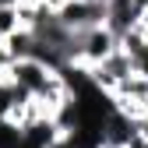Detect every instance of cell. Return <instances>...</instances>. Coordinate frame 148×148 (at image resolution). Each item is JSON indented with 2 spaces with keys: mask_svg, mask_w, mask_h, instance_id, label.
Listing matches in <instances>:
<instances>
[{
  "mask_svg": "<svg viewBox=\"0 0 148 148\" xmlns=\"http://www.w3.org/2000/svg\"><path fill=\"white\" fill-rule=\"evenodd\" d=\"M120 49V39L113 32H109L106 25H99V28H88V32H81L78 35V64L81 67H99L106 57H113V53Z\"/></svg>",
  "mask_w": 148,
  "mask_h": 148,
  "instance_id": "obj_2",
  "label": "cell"
},
{
  "mask_svg": "<svg viewBox=\"0 0 148 148\" xmlns=\"http://www.w3.org/2000/svg\"><path fill=\"white\" fill-rule=\"evenodd\" d=\"M141 116L148 120V95H145V102H141Z\"/></svg>",
  "mask_w": 148,
  "mask_h": 148,
  "instance_id": "obj_11",
  "label": "cell"
},
{
  "mask_svg": "<svg viewBox=\"0 0 148 148\" xmlns=\"http://www.w3.org/2000/svg\"><path fill=\"white\" fill-rule=\"evenodd\" d=\"M145 95H148V78H141V74H131L109 99H131V102H145Z\"/></svg>",
  "mask_w": 148,
  "mask_h": 148,
  "instance_id": "obj_6",
  "label": "cell"
},
{
  "mask_svg": "<svg viewBox=\"0 0 148 148\" xmlns=\"http://www.w3.org/2000/svg\"><path fill=\"white\" fill-rule=\"evenodd\" d=\"M57 18H60V25L67 32L81 35L88 28L106 25V4L102 0H64V4L57 7Z\"/></svg>",
  "mask_w": 148,
  "mask_h": 148,
  "instance_id": "obj_1",
  "label": "cell"
},
{
  "mask_svg": "<svg viewBox=\"0 0 148 148\" xmlns=\"http://www.w3.org/2000/svg\"><path fill=\"white\" fill-rule=\"evenodd\" d=\"M134 74H141V78H148V46L141 53H134Z\"/></svg>",
  "mask_w": 148,
  "mask_h": 148,
  "instance_id": "obj_9",
  "label": "cell"
},
{
  "mask_svg": "<svg viewBox=\"0 0 148 148\" xmlns=\"http://www.w3.org/2000/svg\"><path fill=\"white\" fill-rule=\"evenodd\" d=\"M11 67H14V57H11L7 42H0V85L11 81Z\"/></svg>",
  "mask_w": 148,
  "mask_h": 148,
  "instance_id": "obj_8",
  "label": "cell"
},
{
  "mask_svg": "<svg viewBox=\"0 0 148 148\" xmlns=\"http://www.w3.org/2000/svg\"><path fill=\"white\" fill-rule=\"evenodd\" d=\"M106 28L123 39V35H131L134 28H141V11L131 4V0H116V4H106Z\"/></svg>",
  "mask_w": 148,
  "mask_h": 148,
  "instance_id": "obj_5",
  "label": "cell"
},
{
  "mask_svg": "<svg viewBox=\"0 0 148 148\" xmlns=\"http://www.w3.org/2000/svg\"><path fill=\"white\" fill-rule=\"evenodd\" d=\"M53 74H57V71L46 67L42 60H35V57L14 60V67H11V85L18 92H25V95H32V99H42L46 88H49V81H53Z\"/></svg>",
  "mask_w": 148,
  "mask_h": 148,
  "instance_id": "obj_3",
  "label": "cell"
},
{
  "mask_svg": "<svg viewBox=\"0 0 148 148\" xmlns=\"http://www.w3.org/2000/svg\"><path fill=\"white\" fill-rule=\"evenodd\" d=\"M102 4H116V0H102Z\"/></svg>",
  "mask_w": 148,
  "mask_h": 148,
  "instance_id": "obj_12",
  "label": "cell"
},
{
  "mask_svg": "<svg viewBox=\"0 0 148 148\" xmlns=\"http://www.w3.org/2000/svg\"><path fill=\"white\" fill-rule=\"evenodd\" d=\"M25 21H21V7H0V42H7L14 32H21Z\"/></svg>",
  "mask_w": 148,
  "mask_h": 148,
  "instance_id": "obj_7",
  "label": "cell"
},
{
  "mask_svg": "<svg viewBox=\"0 0 148 148\" xmlns=\"http://www.w3.org/2000/svg\"><path fill=\"white\" fill-rule=\"evenodd\" d=\"M88 74H92V85H95L99 92L113 95V92H116L127 78H131V74H134V57H131L127 49H116L113 57H106L99 67H92Z\"/></svg>",
  "mask_w": 148,
  "mask_h": 148,
  "instance_id": "obj_4",
  "label": "cell"
},
{
  "mask_svg": "<svg viewBox=\"0 0 148 148\" xmlns=\"http://www.w3.org/2000/svg\"><path fill=\"white\" fill-rule=\"evenodd\" d=\"M131 4H134V7H138V11H141V18H145V14H148V0H131Z\"/></svg>",
  "mask_w": 148,
  "mask_h": 148,
  "instance_id": "obj_10",
  "label": "cell"
}]
</instances>
